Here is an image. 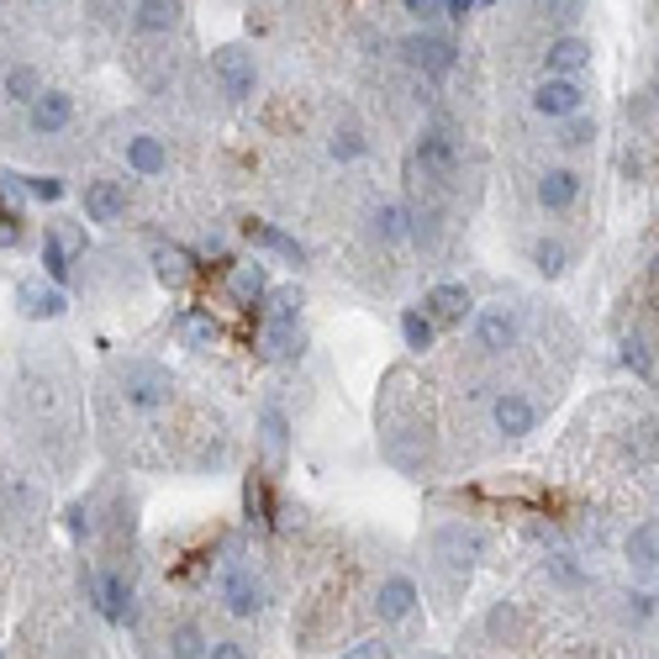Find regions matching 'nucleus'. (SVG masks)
<instances>
[{
    "label": "nucleus",
    "instance_id": "nucleus-43",
    "mask_svg": "<svg viewBox=\"0 0 659 659\" xmlns=\"http://www.w3.org/2000/svg\"><path fill=\"white\" fill-rule=\"evenodd\" d=\"M206 659H248V649H243L237 638H212V655Z\"/></svg>",
    "mask_w": 659,
    "mask_h": 659
},
{
    "label": "nucleus",
    "instance_id": "nucleus-35",
    "mask_svg": "<svg viewBox=\"0 0 659 659\" xmlns=\"http://www.w3.org/2000/svg\"><path fill=\"white\" fill-rule=\"evenodd\" d=\"M26 201H64V180L59 174H22Z\"/></svg>",
    "mask_w": 659,
    "mask_h": 659
},
{
    "label": "nucleus",
    "instance_id": "nucleus-11",
    "mask_svg": "<svg viewBox=\"0 0 659 659\" xmlns=\"http://www.w3.org/2000/svg\"><path fill=\"white\" fill-rule=\"evenodd\" d=\"M581 70H591V38H581V32L549 38V47H543V79H581Z\"/></svg>",
    "mask_w": 659,
    "mask_h": 659
},
{
    "label": "nucleus",
    "instance_id": "nucleus-24",
    "mask_svg": "<svg viewBox=\"0 0 659 659\" xmlns=\"http://www.w3.org/2000/svg\"><path fill=\"white\" fill-rule=\"evenodd\" d=\"M47 85H43V70H32V64H11L6 70V79H0V95L11 100V106H38V95H43Z\"/></svg>",
    "mask_w": 659,
    "mask_h": 659
},
{
    "label": "nucleus",
    "instance_id": "nucleus-1",
    "mask_svg": "<svg viewBox=\"0 0 659 659\" xmlns=\"http://www.w3.org/2000/svg\"><path fill=\"white\" fill-rule=\"evenodd\" d=\"M121 396H127V406H138V412L169 406L174 375H169L164 364H153V359H132V364H121Z\"/></svg>",
    "mask_w": 659,
    "mask_h": 659
},
{
    "label": "nucleus",
    "instance_id": "nucleus-14",
    "mask_svg": "<svg viewBox=\"0 0 659 659\" xmlns=\"http://www.w3.org/2000/svg\"><path fill=\"white\" fill-rule=\"evenodd\" d=\"M222 602H227V613L233 617H259L264 602H269V591H264V581L254 575V570L233 565L227 575H222Z\"/></svg>",
    "mask_w": 659,
    "mask_h": 659
},
{
    "label": "nucleus",
    "instance_id": "nucleus-47",
    "mask_svg": "<svg viewBox=\"0 0 659 659\" xmlns=\"http://www.w3.org/2000/svg\"><path fill=\"white\" fill-rule=\"evenodd\" d=\"M655 95H659V85H655Z\"/></svg>",
    "mask_w": 659,
    "mask_h": 659
},
{
    "label": "nucleus",
    "instance_id": "nucleus-42",
    "mask_svg": "<svg viewBox=\"0 0 659 659\" xmlns=\"http://www.w3.org/2000/svg\"><path fill=\"white\" fill-rule=\"evenodd\" d=\"M628 617H634V623H649V617H655V596H649V591H634V596H628Z\"/></svg>",
    "mask_w": 659,
    "mask_h": 659
},
{
    "label": "nucleus",
    "instance_id": "nucleus-12",
    "mask_svg": "<svg viewBox=\"0 0 659 659\" xmlns=\"http://www.w3.org/2000/svg\"><path fill=\"white\" fill-rule=\"evenodd\" d=\"M581 190H586V174L570 164H554L539 174V185H533V195H539L543 212H570L575 201H581Z\"/></svg>",
    "mask_w": 659,
    "mask_h": 659
},
{
    "label": "nucleus",
    "instance_id": "nucleus-40",
    "mask_svg": "<svg viewBox=\"0 0 659 659\" xmlns=\"http://www.w3.org/2000/svg\"><path fill=\"white\" fill-rule=\"evenodd\" d=\"M406 17L417 22V32H433V22L444 17V0H406Z\"/></svg>",
    "mask_w": 659,
    "mask_h": 659
},
{
    "label": "nucleus",
    "instance_id": "nucleus-37",
    "mask_svg": "<svg viewBox=\"0 0 659 659\" xmlns=\"http://www.w3.org/2000/svg\"><path fill=\"white\" fill-rule=\"evenodd\" d=\"M0 206H6V222H17L26 206L22 195V174H11V169H0Z\"/></svg>",
    "mask_w": 659,
    "mask_h": 659
},
{
    "label": "nucleus",
    "instance_id": "nucleus-18",
    "mask_svg": "<svg viewBox=\"0 0 659 659\" xmlns=\"http://www.w3.org/2000/svg\"><path fill=\"white\" fill-rule=\"evenodd\" d=\"M70 121H74V95L70 91H43L38 95V106L26 111V127H32L38 138H59Z\"/></svg>",
    "mask_w": 659,
    "mask_h": 659
},
{
    "label": "nucleus",
    "instance_id": "nucleus-26",
    "mask_svg": "<svg viewBox=\"0 0 659 659\" xmlns=\"http://www.w3.org/2000/svg\"><path fill=\"white\" fill-rule=\"evenodd\" d=\"M370 233L380 243H401V237H412V212L401 201H380L375 212H370Z\"/></svg>",
    "mask_w": 659,
    "mask_h": 659
},
{
    "label": "nucleus",
    "instance_id": "nucleus-4",
    "mask_svg": "<svg viewBox=\"0 0 659 659\" xmlns=\"http://www.w3.org/2000/svg\"><path fill=\"white\" fill-rule=\"evenodd\" d=\"M85 591H91V602L100 607L106 623H132L138 617V596H132V581L121 570H106V575L85 570Z\"/></svg>",
    "mask_w": 659,
    "mask_h": 659
},
{
    "label": "nucleus",
    "instance_id": "nucleus-44",
    "mask_svg": "<svg viewBox=\"0 0 659 659\" xmlns=\"http://www.w3.org/2000/svg\"><path fill=\"white\" fill-rule=\"evenodd\" d=\"M470 11H475V0H444V17H448L454 26L470 22Z\"/></svg>",
    "mask_w": 659,
    "mask_h": 659
},
{
    "label": "nucleus",
    "instance_id": "nucleus-20",
    "mask_svg": "<svg viewBox=\"0 0 659 659\" xmlns=\"http://www.w3.org/2000/svg\"><path fill=\"white\" fill-rule=\"evenodd\" d=\"M264 296H269V269L259 259L227 269V301L233 307H264Z\"/></svg>",
    "mask_w": 659,
    "mask_h": 659
},
{
    "label": "nucleus",
    "instance_id": "nucleus-28",
    "mask_svg": "<svg viewBox=\"0 0 659 659\" xmlns=\"http://www.w3.org/2000/svg\"><path fill=\"white\" fill-rule=\"evenodd\" d=\"M132 26L138 32H174L180 26V6L174 0H142V6H132Z\"/></svg>",
    "mask_w": 659,
    "mask_h": 659
},
{
    "label": "nucleus",
    "instance_id": "nucleus-7",
    "mask_svg": "<svg viewBox=\"0 0 659 659\" xmlns=\"http://www.w3.org/2000/svg\"><path fill=\"white\" fill-rule=\"evenodd\" d=\"M212 79L222 85V95L227 100H243V95H254V79H259V70H254V53L248 47H216L212 53Z\"/></svg>",
    "mask_w": 659,
    "mask_h": 659
},
{
    "label": "nucleus",
    "instance_id": "nucleus-41",
    "mask_svg": "<svg viewBox=\"0 0 659 659\" xmlns=\"http://www.w3.org/2000/svg\"><path fill=\"white\" fill-rule=\"evenodd\" d=\"M491 634H496V638L518 634V607H512V602H501V607L491 613Z\"/></svg>",
    "mask_w": 659,
    "mask_h": 659
},
{
    "label": "nucleus",
    "instance_id": "nucleus-36",
    "mask_svg": "<svg viewBox=\"0 0 659 659\" xmlns=\"http://www.w3.org/2000/svg\"><path fill=\"white\" fill-rule=\"evenodd\" d=\"M623 364H628L638 380L655 375V349H649L644 338H623Z\"/></svg>",
    "mask_w": 659,
    "mask_h": 659
},
{
    "label": "nucleus",
    "instance_id": "nucleus-3",
    "mask_svg": "<svg viewBox=\"0 0 659 659\" xmlns=\"http://www.w3.org/2000/svg\"><path fill=\"white\" fill-rule=\"evenodd\" d=\"M470 332H475V349H480V353H507V349H518L522 317H518V307L491 301V307H480L470 317Z\"/></svg>",
    "mask_w": 659,
    "mask_h": 659
},
{
    "label": "nucleus",
    "instance_id": "nucleus-29",
    "mask_svg": "<svg viewBox=\"0 0 659 659\" xmlns=\"http://www.w3.org/2000/svg\"><path fill=\"white\" fill-rule=\"evenodd\" d=\"M296 317H301V290L296 285H280V290L264 296V322L269 328H296Z\"/></svg>",
    "mask_w": 659,
    "mask_h": 659
},
{
    "label": "nucleus",
    "instance_id": "nucleus-46",
    "mask_svg": "<svg viewBox=\"0 0 659 659\" xmlns=\"http://www.w3.org/2000/svg\"><path fill=\"white\" fill-rule=\"evenodd\" d=\"M649 275H655V280H659V254H655V264H649Z\"/></svg>",
    "mask_w": 659,
    "mask_h": 659
},
{
    "label": "nucleus",
    "instance_id": "nucleus-32",
    "mask_svg": "<svg viewBox=\"0 0 659 659\" xmlns=\"http://www.w3.org/2000/svg\"><path fill=\"white\" fill-rule=\"evenodd\" d=\"M259 433H264V448H269V454L280 459V454H285V438H290V423H285V406H275V401L264 406V412H259Z\"/></svg>",
    "mask_w": 659,
    "mask_h": 659
},
{
    "label": "nucleus",
    "instance_id": "nucleus-16",
    "mask_svg": "<svg viewBox=\"0 0 659 659\" xmlns=\"http://www.w3.org/2000/svg\"><path fill=\"white\" fill-rule=\"evenodd\" d=\"M417 602H423V591L412 575H385L375 586V617L380 623H406V617L417 613Z\"/></svg>",
    "mask_w": 659,
    "mask_h": 659
},
{
    "label": "nucleus",
    "instance_id": "nucleus-34",
    "mask_svg": "<svg viewBox=\"0 0 659 659\" xmlns=\"http://www.w3.org/2000/svg\"><path fill=\"white\" fill-rule=\"evenodd\" d=\"M364 148H370V142H364V132H359V127H338V132H332V142H328V153L338 159V164L364 159Z\"/></svg>",
    "mask_w": 659,
    "mask_h": 659
},
{
    "label": "nucleus",
    "instance_id": "nucleus-23",
    "mask_svg": "<svg viewBox=\"0 0 659 659\" xmlns=\"http://www.w3.org/2000/svg\"><path fill=\"white\" fill-rule=\"evenodd\" d=\"M623 554L634 570H659V518L634 522V533L623 539Z\"/></svg>",
    "mask_w": 659,
    "mask_h": 659
},
{
    "label": "nucleus",
    "instance_id": "nucleus-33",
    "mask_svg": "<svg viewBox=\"0 0 659 659\" xmlns=\"http://www.w3.org/2000/svg\"><path fill=\"white\" fill-rule=\"evenodd\" d=\"M296 353H301V332L296 328H269V322H264V359L285 364V359H296Z\"/></svg>",
    "mask_w": 659,
    "mask_h": 659
},
{
    "label": "nucleus",
    "instance_id": "nucleus-17",
    "mask_svg": "<svg viewBox=\"0 0 659 659\" xmlns=\"http://www.w3.org/2000/svg\"><path fill=\"white\" fill-rule=\"evenodd\" d=\"M79 206H85V222L111 227V222L127 216V185H121V180H91L85 195H79Z\"/></svg>",
    "mask_w": 659,
    "mask_h": 659
},
{
    "label": "nucleus",
    "instance_id": "nucleus-10",
    "mask_svg": "<svg viewBox=\"0 0 659 659\" xmlns=\"http://www.w3.org/2000/svg\"><path fill=\"white\" fill-rule=\"evenodd\" d=\"M533 111L549 121H570L586 111V85L581 79H539L533 91Z\"/></svg>",
    "mask_w": 659,
    "mask_h": 659
},
{
    "label": "nucleus",
    "instance_id": "nucleus-30",
    "mask_svg": "<svg viewBox=\"0 0 659 659\" xmlns=\"http://www.w3.org/2000/svg\"><path fill=\"white\" fill-rule=\"evenodd\" d=\"M401 343H406L412 353H427L433 343H438V328L423 317V307H406V311H401Z\"/></svg>",
    "mask_w": 659,
    "mask_h": 659
},
{
    "label": "nucleus",
    "instance_id": "nucleus-19",
    "mask_svg": "<svg viewBox=\"0 0 659 659\" xmlns=\"http://www.w3.org/2000/svg\"><path fill=\"white\" fill-rule=\"evenodd\" d=\"M148 264H153V280L169 285V290H180V285L195 280V254L180 248V243H153Z\"/></svg>",
    "mask_w": 659,
    "mask_h": 659
},
{
    "label": "nucleus",
    "instance_id": "nucleus-31",
    "mask_svg": "<svg viewBox=\"0 0 659 659\" xmlns=\"http://www.w3.org/2000/svg\"><path fill=\"white\" fill-rule=\"evenodd\" d=\"M533 269H539L543 280H560L570 269V248L560 237H539V243H533Z\"/></svg>",
    "mask_w": 659,
    "mask_h": 659
},
{
    "label": "nucleus",
    "instance_id": "nucleus-15",
    "mask_svg": "<svg viewBox=\"0 0 659 659\" xmlns=\"http://www.w3.org/2000/svg\"><path fill=\"white\" fill-rule=\"evenodd\" d=\"M491 427L501 438H528L533 427H539V406L522 396V391H501L491 401Z\"/></svg>",
    "mask_w": 659,
    "mask_h": 659
},
{
    "label": "nucleus",
    "instance_id": "nucleus-8",
    "mask_svg": "<svg viewBox=\"0 0 659 659\" xmlns=\"http://www.w3.org/2000/svg\"><path fill=\"white\" fill-rule=\"evenodd\" d=\"M423 317L433 322V328H459L465 317H475V296H470V285H459V280L433 285V290L423 296Z\"/></svg>",
    "mask_w": 659,
    "mask_h": 659
},
{
    "label": "nucleus",
    "instance_id": "nucleus-22",
    "mask_svg": "<svg viewBox=\"0 0 659 659\" xmlns=\"http://www.w3.org/2000/svg\"><path fill=\"white\" fill-rule=\"evenodd\" d=\"M243 237H248V243H259V248H269V254H280V259L296 264V269L307 264V248L285 233V227H275V222H259V216H254V222H243Z\"/></svg>",
    "mask_w": 659,
    "mask_h": 659
},
{
    "label": "nucleus",
    "instance_id": "nucleus-5",
    "mask_svg": "<svg viewBox=\"0 0 659 659\" xmlns=\"http://www.w3.org/2000/svg\"><path fill=\"white\" fill-rule=\"evenodd\" d=\"M412 159H417L423 174H433V180H454L459 164H465L459 138H454L448 127H423V138H417V148H412Z\"/></svg>",
    "mask_w": 659,
    "mask_h": 659
},
{
    "label": "nucleus",
    "instance_id": "nucleus-27",
    "mask_svg": "<svg viewBox=\"0 0 659 659\" xmlns=\"http://www.w3.org/2000/svg\"><path fill=\"white\" fill-rule=\"evenodd\" d=\"M212 655V638L201 623H174L169 628V659H206Z\"/></svg>",
    "mask_w": 659,
    "mask_h": 659
},
{
    "label": "nucleus",
    "instance_id": "nucleus-13",
    "mask_svg": "<svg viewBox=\"0 0 659 659\" xmlns=\"http://www.w3.org/2000/svg\"><path fill=\"white\" fill-rule=\"evenodd\" d=\"M17 311H22L26 322H53V317L70 311V296L59 285H47L43 275H32V280L17 285Z\"/></svg>",
    "mask_w": 659,
    "mask_h": 659
},
{
    "label": "nucleus",
    "instance_id": "nucleus-6",
    "mask_svg": "<svg viewBox=\"0 0 659 659\" xmlns=\"http://www.w3.org/2000/svg\"><path fill=\"white\" fill-rule=\"evenodd\" d=\"M401 59L423 74H448L459 64V47H454V38H444V32H406V38H401Z\"/></svg>",
    "mask_w": 659,
    "mask_h": 659
},
{
    "label": "nucleus",
    "instance_id": "nucleus-21",
    "mask_svg": "<svg viewBox=\"0 0 659 659\" xmlns=\"http://www.w3.org/2000/svg\"><path fill=\"white\" fill-rule=\"evenodd\" d=\"M121 159H127V169H132L138 180H153V174H164V169H169V148H164V138L138 132V138H127Z\"/></svg>",
    "mask_w": 659,
    "mask_h": 659
},
{
    "label": "nucleus",
    "instance_id": "nucleus-39",
    "mask_svg": "<svg viewBox=\"0 0 659 659\" xmlns=\"http://www.w3.org/2000/svg\"><path fill=\"white\" fill-rule=\"evenodd\" d=\"M591 138H596V117H586V111H581V117H570L565 132H560V142H565V148H586Z\"/></svg>",
    "mask_w": 659,
    "mask_h": 659
},
{
    "label": "nucleus",
    "instance_id": "nucleus-38",
    "mask_svg": "<svg viewBox=\"0 0 659 659\" xmlns=\"http://www.w3.org/2000/svg\"><path fill=\"white\" fill-rule=\"evenodd\" d=\"M338 659H396V644L375 634V638H359V644H353V649H343Z\"/></svg>",
    "mask_w": 659,
    "mask_h": 659
},
{
    "label": "nucleus",
    "instance_id": "nucleus-25",
    "mask_svg": "<svg viewBox=\"0 0 659 659\" xmlns=\"http://www.w3.org/2000/svg\"><path fill=\"white\" fill-rule=\"evenodd\" d=\"M174 338H180V343H185V349H212L216 338H222V328H216V317L212 311H180V317H174Z\"/></svg>",
    "mask_w": 659,
    "mask_h": 659
},
{
    "label": "nucleus",
    "instance_id": "nucleus-2",
    "mask_svg": "<svg viewBox=\"0 0 659 659\" xmlns=\"http://www.w3.org/2000/svg\"><path fill=\"white\" fill-rule=\"evenodd\" d=\"M486 554V533L480 528H465V522H444L438 533H433V560L454 575H470L475 560Z\"/></svg>",
    "mask_w": 659,
    "mask_h": 659
},
{
    "label": "nucleus",
    "instance_id": "nucleus-45",
    "mask_svg": "<svg viewBox=\"0 0 659 659\" xmlns=\"http://www.w3.org/2000/svg\"><path fill=\"white\" fill-rule=\"evenodd\" d=\"M22 243V227L17 222H0V248H17Z\"/></svg>",
    "mask_w": 659,
    "mask_h": 659
},
{
    "label": "nucleus",
    "instance_id": "nucleus-9",
    "mask_svg": "<svg viewBox=\"0 0 659 659\" xmlns=\"http://www.w3.org/2000/svg\"><path fill=\"white\" fill-rule=\"evenodd\" d=\"M85 254V233L79 227H47L43 233V269H47V285H59L74 275V259Z\"/></svg>",
    "mask_w": 659,
    "mask_h": 659
}]
</instances>
